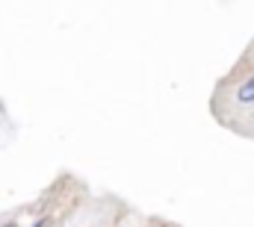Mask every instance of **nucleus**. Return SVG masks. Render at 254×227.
Returning a JSON list of instances; mask_svg holds the SVG:
<instances>
[{
	"label": "nucleus",
	"mask_w": 254,
	"mask_h": 227,
	"mask_svg": "<svg viewBox=\"0 0 254 227\" xmlns=\"http://www.w3.org/2000/svg\"><path fill=\"white\" fill-rule=\"evenodd\" d=\"M237 98H240L243 104H254V77L243 86V89H240V95H237Z\"/></svg>",
	"instance_id": "f257e3e1"
},
{
	"label": "nucleus",
	"mask_w": 254,
	"mask_h": 227,
	"mask_svg": "<svg viewBox=\"0 0 254 227\" xmlns=\"http://www.w3.org/2000/svg\"><path fill=\"white\" fill-rule=\"evenodd\" d=\"M39 227H42V225H39Z\"/></svg>",
	"instance_id": "f03ea898"
}]
</instances>
